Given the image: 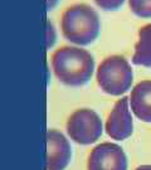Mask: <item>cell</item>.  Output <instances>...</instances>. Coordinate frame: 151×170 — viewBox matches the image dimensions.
Returning a JSON list of instances; mask_svg holds the SVG:
<instances>
[{
    "instance_id": "6da1fadb",
    "label": "cell",
    "mask_w": 151,
    "mask_h": 170,
    "mask_svg": "<svg viewBox=\"0 0 151 170\" xmlns=\"http://www.w3.org/2000/svg\"><path fill=\"white\" fill-rule=\"evenodd\" d=\"M52 67L62 83L79 87L86 84L92 77L95 59L88 51L66 45L53 53Z\"/></svg>"
},
{
    "instance_id": "7a4b0ae2",
    "label": "cell",
    "mask_w": 151,
    "mask_h": 170,
    "mask_svg": "<svg viewBox=\"0 0 151 170\" xmlns=\"http://www.w3.org/2000/svg\"><path fill=\"white\" fill-rule=\"evenodd\" d=\"M61 28L64 38L78 45H88L100 34V18L87 4H76L62 14Z\"/></svg>"
},
{
    "instance_id": "3957f363",
    "label": "cell",
    "mask_w": 151,
    "mask_h": 170,
    "mask_svg": "<svg viewBox=\"0 0 151 170\" xmlns=\"http://www.w3.org/2000/svg\"><path fill=\"white\" fill-rule=\"evenodd\" d=\"M97 83L105 93L121 96L130 89L133 73L132 68L121 56H111L102 61L97 70Z\"/></svg>"
},
{
    "instance_id": "277c9868",
    "label": "cell",
    "mask_w": 151,
    "mask_h": 170,
    "mask_svg": "<svg viewBox=\"0 0 151 170\" xmlns=\"http://www.w3.org/2000/svg\"><path fill=\"white\" fill-rule=\"evenodd\" d=\"M102 121L93 110L79 108L68 117V135L73 141L81 145H89L96 142L102 135Z\"/></svg>"
},
{
    "instance_id": "5b68a950",
    "label": "cell",
    "mask_w": 151,
    "mask_h": 170,
    "mask_svg": "<svg viewBox=\"0 0 151 170\" xmlns=\"http://www.w3.org/2000/svg\"><path fill=\"white\" fill-rule=\"evenodd\" d=\"M87 170H127L126 154L117 144H100L89 154Z\"/></svg>"
},
{
    "instance_id": "8992f818",
    "label": "cell",
    "mask_w": 151,
    "mask_h": 170,
    "mask_svg": "<svg viewBox=\"0 0 151 170\" xmlns=\"http://www.w3.org/2000/svg\"><path fill=\"white\" fill-rule=\"evenodd\" d=\"M128 97H122L113 106L106 121V132L113 140H125L132 135L133 122L128 108Z\"/></svg>"
},
{
    "instance_id": "52a82bcc",
    "label": "cell",
    "mask_w": 151,
    "mask_h": 170,
    "mask_svg": "<svg viewBox=\"0 0 151 170\" xmlns=\"http://www.w3.org/2000/svg\"><path fill=\"white\" fill-rule=\"evenodd\" d=\"M48 145V170H63L71 161V145L62 132L51 129L47 131Z\"/></svg>"
},
{
    "instance_id": "ba28073f",
    "label": "cell",
    "mask_w": 151,
    "mask_h": 170,
    "mask_svg": "<svg viewBox=\"0 0 151 170\" xmlns=\"http://www.w3.org/2000/svg\"><path fill=\"white\" fill-rule=\"evenodd\" d=\"M130 103L137 119L151 122V81H141L133 87Z\"/></svg>"
},
{
    "instance_id": "9c48e42d",
    "label": "cell",
    "mask_w": 151,
    "mask_h": 170,
    "mask_svg": "<svg viewBox=\"0 0 151 170\" xmlns=\"http://www.w3.org/2000/svg\"><path fill=\"white\" fill-rule=\"evenodd\" d=\"M132 63L136 66L151 67V24L139 29V40L135 45Z\"/></svg>"
},
{
    "instance_id": "30bf717a",
    "label": "cell",
    "mask_w": 151,
    "mask_h": 170,
    "mask_svg": "<svg viewBox=\"0 0 151 170\" xmlns=\"http://www.w3.org/2000/svg\"><path fill=\"white\" fill-rule=\"evenodd\" d=\"M133 14L141 18H151V0H128Z\"/></svg>"
},
{
    "instance_id": "8fae6325",
    "label": "cell",
    "mask_w": 151,
    "mask_h": 170,
    "mask_svg": "<svg viewBox=\"0 0 151 170\" xmlns=\"http://www.w3.org/2000/svg\"><path fill=\"white\" fill-rule=\"evenodd\" d=\"M95 1L101 9L110 12V10H117L118 8H121L125 0H95Z\"/></svg>"
},
{
    "instance_id": "7c38bea8",
    "label": "cell",
    "mask_w": 151,
    "mask_h": 170,
    "mask_svg": "<svg viewBox=\"0 0 151 170\" xmlns=\"http://www.w3.org/2000/svg\"><path fill=\"white\" fill-rule=\"evenodd\" d=\"M54 30H53V25L47 22V47L51 48V47L54 44Z\"/></svg>"
},
{
    "instance_id": "4fadbf2b",
    "label": "cell",
    "mask_w": 151,
    "mask_h": 170,
    "mask_svg": "<svg viewBox=\"0 0 151 170\" xmlns=\"http://www.w3.org/2000/svg\"><path fill=\"white\" fill-rule=\"evenodd\" d=\"M56 3H57V0H48V5H47L48 9L51 10V9H52V8L56 5Z\"/></svg>"
},
{
    "instance_id": "5bb4252c",
    "label": "cell",
    "mask_w": 151,
    "mask_h": 170,
    "mask_svg": "<svg viewBox=\"0 0 151 170\" xmlns=\"http://www.w3.org/2000/svg\"><path fill=\"white\" fill-rule=\"evenodd\" d=\"M135 170H151V165H141V166L136 168Z\"/></svg>"
}]
</instances>
